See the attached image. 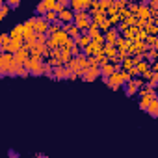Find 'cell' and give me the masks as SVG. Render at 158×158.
<instances>
[{"mask_svg": "<svg viewBox=\"0 0 158 158\" xmlns=\"http://www.w3.org/2000/svg\"><path fill=\"white\" fill-rule=\"evenodd\" d=\"M141 80L139 78H132L130 82H127V84H123V88H125V95L127 97H134L138 91H139V88H141Z\"/></svg>", "mask_w": 158, "mask_h": 158, "instance_id": "cell-1", "label": "cell"}, {"mask_svg": "<svg viewBox=\"0 0 158 158\" xmlns=\"http://www.w3.org/2000/svg\"><path fill=\"white\" fill-rule=\"evenodd\" d=\"M99 76H101L99 67H88L86 71H82V73H80V76H78V78H82L84 82H93V80H97Z\"/></svg>", "mask_w": 158, "mask_h": 158, "instance_id": "cell-2", "label": "cell"}, {"mask_svg": "<svg viewBox=\"0 0 158 158\" xmlns=\"http://www.w3.org/2000/svg\"><path fill=\"white\" fill-rule=\"evenodd\" d=\"M52 78H54V80H67V78H69V69L65 65L52 67Z\"/></svg>", "mask_w": 158, "mask_h": 158, "instance_id": "cell-3", "label": "cell"}, {"mask_svg": "<svg viewBox=\"0 0 158 158\" xmlns=\"http://www.w3.org/2000/svg\"><path fill=\"white\" fill-rule=\"evenodd\" d=\"M50 39H52V43L56 45V48H58V47L61 48V47H65V45H67V39H69V37H67V34H65L63 30H58L56 34H52V37H50Z\"/></svg>", "mask_w": 158, "mask_h": 158, "instance_id": "cell-4", "label": "cell"}, {"mask_svg": "<svg viewBox=\"0 0 158 158\" xmlns=\"http://www.w3.org/2000/svg\"><path fill=\"white\" fill-rule=\"evenodd\" d=\"M48 23L45 21V17H35V24H34V32L35 34H45L48 30Z\"/></svg>", "mask_w": 158, "mask_h": 158, "instance_id": "cell-5", "label": "cell"}, {"mask_svg": "<svg viewBox=\"0 0 158 158\" xmlns=\"http://www.w3.org/2000/svg\"><path fill=\"white\" fill-rule=\"evenodd\" d=\"M58 19H60L61 23H73V19H74V13H73L71 10H61V11L58 13Z\"/></svg>", "mask_w": 158, "mask_h": 158, "instance_id": "cell-6", "label": "cell"}, {"mask_svg": "<svg viewBox=\"0 0 158 158\" xmlns=\"http://www.w3.org/2000/svg\"><path fill=\"white\" fill-rule=\"evenodd\" d=\"M117 37H119V35H117V30H115V28H110V30L106 32V35H104V43H106V45H114Z\"/></svg>", "mask_w": 158, "mask_h": 158, "instance_id": "cell-7", "label": "cell"}, {"mask_svg": "<svg viewBox=\"0 0 158 158\" xmlns=\"http://www.w3.org/2000/svg\"><path fill=\"white\" fill-rule=\"evenodd\" d=\"M28 58H30L28 56V50H24V48H21V50H17L13 54V61H17V63H24Z\"/></svg>", "mask_w": 158, "mask_h": 158, "instance_id": "cell-8", "label": "cell"}, {"mask_svg": "<svg viewBox=\"0 0 158 158\" xmlns=\"http://www.w3.org/2000/svg\"><path fill=\"white\" fill-rule=\"evenodd\" d=\"M99 71H101V76H112L114 74V63L112 61H108V63H104V65H101L99 67Z\"/></svg>", "mask_w": 158, "mask_h": 158, "instance_id": "cell-9", "label": "cell"}, {"mask_svg": "<svg viewBox=\"0 0 158 158\" xmlns=\"http://www.w3.org/2000/svg\"><path fill=\"white\" fill-rule=\"evenodd\" d=\"M145 112H149V115H151L152 119H156V117H158V101H151Z\"/></svg>", "mask_w": 158, "mask_h": 158, "instance_id": "cell-10", "label": "cell"}, {"mask_svg": "<svg viewBox=\"0 0 158 158\" xmlns=\"http://www.w3.org/2000/svg\"><path fill=\"white\" fill-rule=\"evenodd\" d=\"M4 6H6L8 11H10V10H17V8L21 6V2H19V0H8V2H4Z\"/></svg>", "mask_w": 158, "mask_h": 158, "instance_id": "cell-11", "label": "cell"}, {"mask_svg": "<svg viewBox=\"0 0 158 158\" xmlns=\"http://www.w3.org/2000/svg\"><path fill=\"white\" fill-rule=\"evenodd\" d=\"M8 158H21V152L17 151V149H8Z\"/></svg>", "mask_w": 158, "mask_h": 158, "instance_id": "cell-12", "label": "cell"}, {"mask_svg": "<svg viewBox=\"0 0 158 158\" xmlns=\"http://www.w3.org/2000/svg\"><path fill=\"white\" fill-rule=\"evenodd\" d=\"M6 15H8V8L6 6H0V21H2Z\"/></svg>", "mask_w": 158, "mask_h": 158, "instance_id": "cell-13", "label": "cell"}, {"mask_svg": "<svg viewBox=\"0 0 158 158\" xmlns=\"http://www.w3.org/2000/svg\"><path fill=\"white\" fill-rule=\"evenodd\" d=\"M147 34H156V26H152V24H151V26H147V32H145V35H147Z\"/></svg>", "mask_w": 158, "mask_h": 158, "instance_id": "cell-14", "label": "cell"}, {"mask_svg": "<svg viewBox=\"0 0 158 158\" xmlns=\"http://www.w3.org/2000/svg\"><path fill=\"white\" fill-rule=\"evenodd\" d=\"M147 106H149V102H145V101H141V102H139V110H141V112H145V110H147Z\"/></svg>", "mask_w": 158, "mask_h": 158, "instance_id": "cell-15", "label": "cell"}, {"mask_svg": "<svg viewBox=\"0 0 158 158\" xmlns=\"http://www.w3.org/2000/svg\"><path fill=\"white\" fill-rule=\"evenodd\" d=\"M34 158H48V156H47V154H43V152H35V154H34Z\"/></svg>", "mask_w": 158, "mask_h": 158, "instance_id": "cell-16", "label": "cell"}, {"mask_svg": "<svg viewBox=\"0 0 158 158\" xmlns=\"http://www.w3.org/2000/svg\"><path fill=\"white\" fill-rule=\"evenodd\" d=\"M0 54H2V50H0Z\"/></svg>", "mask_w": 158, "mask_h": 158, "instance_id": "cell-17", "label": "cell"}]
</instances>
